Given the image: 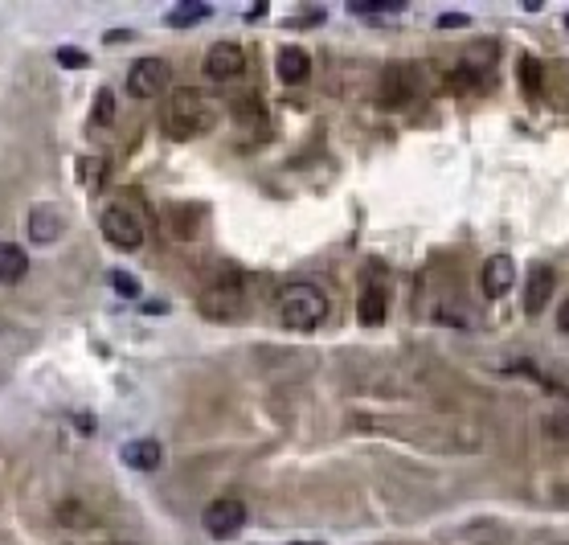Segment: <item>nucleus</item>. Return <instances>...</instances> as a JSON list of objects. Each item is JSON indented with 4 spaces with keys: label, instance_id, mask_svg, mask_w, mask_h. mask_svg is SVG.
<instances>
[{
    "label": "nucleus",
    "instance_id": "aec40b11",
    "mask_svg": "<svg viewBox=\"0 0 569 545\" xmlns=\"http://www.w3.org/2000/svg\"><path fill=\"white\" fill-rule=\"evenodd\" d=\"M446 87H451L454 95H467V90L480 87V74H475L471 66H454L451 74H446Z\"/></svg>",
    "mask_w": 569,
    "mask_h": 545
},
{
    "label": "nucleus",
    "instance_id": "6ab92c4d",
    "mask_svg": "<svg viewBox=\"0 0 569 545\" xmlns=\"http://www.w3.org/2000/svg\"><path fill=\"white\" fill-rule=\"evenodd\" d=\"M352 17H369V13H402V0H348Z\"/></svg>",
    "mask_w": 569,
    "mask_h": 545
},
{
    "label": "nucleus",
    "instance_id": "f03ea898",
    "mask_svg": "<svg viewBox=\"0 0 569 545\" xmlns=\"http://www.w3.org/2000/svg\"><path fill=\"white\" fill-rule=\"evenodd\" d=\"M328 316V295L316 283H291L279 292V320L291 332H316Z\"/></svg>",
    "mask_w": 569,
    "mask_h": 545
},
{
    "label": "nucleus",
    "instance_id": "7ed1b4c3",
    "mask_svg": "<svg viewBox=\"0 0 569 545\" xmlns=\"http://www.w3.org/2000/svg\"><path fill=\"white\" fill-rule=\"evenodd\" d=\"M197 311H201L205 320H238L242 311H246V287H242V275L234 267H225L222 275H213L209 283L201 287L197 295Z\"/></svg>",
    "mask_w": 569,
    "mask_h": 545
},
{
    "label": "nucleus",
    "instance_id": "0eeeda50",
    "mask_svg": "<svg viewBox=\"0 0 569 545\" xmlns=\"http://www.w3.org/2000/svg\"><path fill=\"white\" fill-rule=\"evenodd\" d=\"M168 70L165 58H140L132 70H127V95L132 98H160L168 90Z\"/></svg>",
    "mask_w": 569,
    "mask_h": 545
},
{
    "label": "nucleus",
    "instance_id": "393cba45",
    "mask_svg": "<svg viewBox=\"0 0 569 545\" xmlns=\"http://www.w3.org/2000/svg\"><path fill=\"white\" fill-rule=\"evenodd\" d=\"M557 332H569V303H557Z\"/></svg>",
    "mask_w": 569,
    "mask_h": 545
},
{
    "label": "nucleus",
    "instance_id": "39448f33",
    "mask_svg": "<svg viewBox=\"0 0 569 545\" xmlns=\"http://www.w3.org/2000/svg\"><path fill=\"white\" fill-rule=\"evenodd\" d=\"M98 230L115 251H140L144 246V222L127 205H106L103 217H98Z\"/></svg>",
    "mask_w": 569,
    "mask_h": 545
},
{
    "label": "nucleus",
    "instance_id": "4468645a",
    "mask_svg": "<svg viewBox=\"0 0 569 545\" xmlns=\"http://www.w3.org/2000/svg\"><path fill=\"white\" fill-rule=\"evenodd\" d=\"M25 275H30V254L21 251L17 243H0V283L17 287Z\"/></svg>",
    "mask_w": 569,
    "mask_h": 545
},
{
    "label": "nucleus",
    "instance_id": "9b49d317",
    "mask_svg": "<svg viewBox=\"0 0 569 545\" xmlns=\"http://www.w3.org/2000/svg\"><path fill=\"white\" fill-rule=\"evenodd\" d=\"M512 283H516V263H512L508 254H492L480 271V287L488 300H500V295L512 292Z\"/></svg>",
    "mask_w": 569,
    "mask_h": 545
},
{
    "label": "nucleus",
    "instance_id": "1a4fd4ad",
    "mask_svg": "<svg viewBox=\"0 0 569 545\" xmlns=\"http://www.w3.org/2000/svg\"><path fill=\"white\" fill-rule=\"evenodd\" d=\"M553 292H557V267L537 263L529 271V283H524V311H529V316H540V311L553 303Z\"/></svg>",
    "mask_w": 569,
    "mask_h": 545
},
{
    "label": "nucleus",
    "instance_id": "2eb2a0df",
    "mask_svg": "<svg viewBox=\"0 0 569 545\" xmlns=\"http://www.w3.org/2000/svg\"><path fill=\"white\" fill-rule=\"evenodd\" d=\"M386 316H389V292L373 283V287L361 295V320H365L369 328H377V324L386 320Z\"/></svg>",
    "mask_w": 569,
    "mask_h": 545
},
{
    "label": "nucleus",
    "instance_id": "a211bd4d",
    "mask_svg": "<svg viewBox=\"0 0 569 545\" xmlns=\"http://www.w3.org/2000/svg\"><path fill=\"white\" fill-rule=\"evenodd\" d=\"M205 17H209V9H205V4H176L165 21L173 25V30H189V25H201Z\"/></svg>",
    "mask_w": 569,
    "mask_h": 545
},
{
    "label": "nucleus",
    "instance_id": "f3484780",
    "mask_svg": "<svg viewBox=\"0 0 569 545\" xmlns=\"http://www.w3.org/2000/svg\"><path fill=\"white\" fill-rule=\"evenodd\" d=\"M521 87H524V95H532V98H540V87H545V66H540L532 54H524L521 58Z\"/></svg>",
    "mask_w": 569,
    "mask_h": 545
},
{
    "label": "nucleus",
    "instance_id": "f8f14e48",
    "mask_svg": "<svg viewBox=\"0 0 569 545\" xmlns=\"http://www.w3.org/2000/svg\"><path fill=\"white\" fill-rule=\"evenodd\" d=\"M119 459H123L132 472H160L165 467V447L156 439H132L119 447Z\"/></svg>",
    "mask_w": 569,
    "mask_h": 545
},
{
    "label": "nucleus",
    "instance_id": "dca6fc26",
    "mask_svg": "<svg viewBox=\"0 0 569 545\" xmlns=\"http://www.w3.org/2000/svg\"><path fill=\"white\" fill-rule=\"evenodd\" d=\"M106 173H111L106 156H82V160H78V185L82 189H103Z\"/></svg>",
    "mask_w": 569,
    "mask_h": 545
},
{
    "label": "nucleus",
    "instance_id": "20e7f679",
    "mask_svg": "<svg viewBox=\"0 0 569 545\" xmlns=\"http://www.w3.org/2000/svg\"><path fill=\"white\" fill-rule=\"evenodd\" d=\"M422 82H418V66L410 62H394V66L381 74V90H377V103L386 111H405L418 98Z\"/></svg>",
    "mask_w": 569,
    "mask_h": 545
},
{
    "label": "nucleus",
    "instance_id": "6e6552de",
    "mask_svg": "<svg viewBox=\"0 0 569 545\" xmlns=\"http://www.w3.org/2000/svg\"><path fill=\"white\" fill-rule=\"evenodd\" d=\"M201 70L213 82H230V78H238L242 70H246V49H242L238 41H213V46L205 49Z\"/></svg>",
    "mask_w": 569,
    "mask_h": 545
},
{
    "label": "nucleus",
    "instance_id": "9d476101",
    "mask_svg": "<svg viewBox=\"0 0 569 545\" xmlns=\"http://www.w3.org/2000/svg\"><path fill=\"white\" fill-rule=\"evenodd\" d=\"M25 230H30L33 243L41 246H54L66 230V214H62L58 205H33L30 214H25Z\"/></svg>",
    "mask_w": 569,
    "mask_h": 545
},
{
    "label": "nucleus",
    "instance_id": "5701e85b",
    "mask_svg": "<svg viewBox=\"0 0 569 545\" xmlns=\"http://www.w3.org/2000/svg\"><path fill=\"white\" fill-rule=\"evenodd\" d=\"M58 62H62L66 70H82V66H90L87 49H78V46H58Z\"/></svg>",
    "mask_w": 569,
    "mask_h": 545
},
{
    "label": "nucleus",
    "instance_id": "a878e982",
    "mask_svg": "<svg viewBox=\"0 0 569 545\" xmlns=\"http://www.w3.org/2000/svg\"><path fill=\"white\" fill-rule=\"evenodd\" d=\"M127 38H132V30H111V33H106V41H111V46H119V41H127Z\"/></svg>",
    "mask_w": 569,
    "mask_h": 545
},
{
    "label": "nucleus",
    "instance_id": "4be33fe9",
    "mask_svg": "<svg viewBox=\"0 0 569 545\" xmlns=\"http://www.w3.org/2000/svg\"><path fill=\"white\" fill-rule=\"evenodd\" d=\"M111 287H115L119 295H127V300H140L144 295V287H140V279L127 271H111Z\"/></svg>",
    "mask_w": 569,
    "mask_h": 545
},
{
    "label": "nucleus",
    "instance_id": "423d86ee",
    "mask_svg": "<svg viewBox=\"0 0 569 545\" xmlns=\"http://www.w3.org/2000/svg\"><path fill=\"white\" fill-rule=\"evenodd\" d=\"M201 525L209 537H217V541H225V537H238L242 525H246V505H242L238 497H217L205 505L201 513Z\"/></svg>",
    "mask_w": 569,
    "mask_h": 545
},
{
    "label": "nucleus",
    "instance_id": "ddd939ff",
    "mask_svg": "<svg viewBox=\"0 0 569 545\" xmlns=\"http://www.w3.org/2000/svg\"><path fill=\"white\" fill-rule=\"evenodd\" d=\"M279 78L287 87H303L311 78V54L303 46H283L279 49Z\"/></svg>",
    "mask_w": 569,
    "mask_h": 545
},
{
    "label": "nucleus",
    "instance_id": "bb28decb",
    "mask_svg": "<svg viewBox=\"0 0 569 545\" xmlns=\"http://www.w3.org/2000/svg\"><path fill=\"white\" fill-rule=\"evenodd\" d=\"M295 545H319V541H295Z\"/></svg>",
    "mask_w": 569,
    "mask_h": 545
},
{
    "label": "nucleus",
    "instance_id": "b1692460",
    "mask_svg": "<svg viewBox=\"0 0 569 545\" xmlns=\"http://www.w3.org/2000/svg\"><path fill=\"white\" fill-rule=\"evenodd\" d=\"M467 25H471L467 13H443V17H438V30H467Z\"/></svg>",
    "mask_w": 569,
    "mask_h": 545
},
{
    "label": "nucleus",
    "instance_id": "412c9836",
    "mask_svg": "<svg viewBox=\"0 0 569 545\" xmlns=\"http://www.w3.org/2000/svg\"><path fill=\"white\" fill-rule=\"evenodd\" d=\"M90 119H95L98 127L115 123V95H111V90H98L95 95V111H90Z\"/></svg>",
    "mask_w": 569,
    "mask_h": 545
},
{
    "label": "nucleus",
    "instance_id": "f257e3e1",
    "mask_svg": "<svg viewBox=\"0 0 569 545\" xmlns=\"http://www.w3.org/2000/svg\"><path fill=\"white\" fill-rule=\"evenodd\" d=\"M217 111H213L209 95H201L197 87H176L165 103V132L168 140H197L205 132H213Z\"/></svg>",
    "mask_w": 569,
    "mask_h": 545
}]
</instances>
